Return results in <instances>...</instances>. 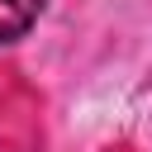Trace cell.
I'll use <instances>...</instances> for the list:
<instances>
[{"mask_svg": "<svg viewBox=\"0 0 152 152\" xmlns=\"http://www.w3.org/2000/svg\"><path fill=\"white\" fill-rule=\"evenodd\" d=\"M43 10H48V0H0V48L14 43V38H24L38 24Z\"/></svg>", "mask_w": 152, "mask_h": 152, "instance_id": "obj_1", "label": "cell"}]
</instances>
